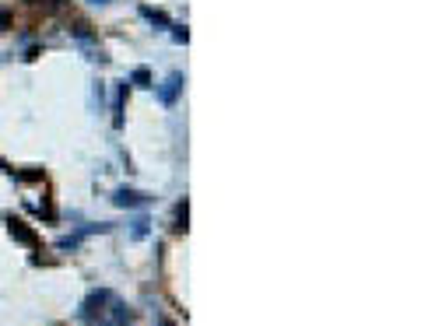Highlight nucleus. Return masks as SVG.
I'll use <instances>...</instances> for the list:
<instances>
[{
  "instance_id": "0eeeda50",
  "label": "nucleus",
  "mask_w": 421,
  "mask_h": 326,
  "mask_svg": "<svg viewBox=\"0 0 421 326\" xmlns=\"http://www.w3.org/2000/svg\"><path fill=\"white\" fill-rule=\"evenodd\" d=\"M148 225H151L148 218H137V221H134V232H130V235H134V239H144V235H148Z\"/></svg>"
},
{
  "instance_id": "423d86ee",
  "label": "nucleus",
  "mask_w": 421,
  "mask_h": 326,
  "mask_svg": "<svg viewBox=\"0 0 421 326\" xmlns=\"http://www.w3.org/2000/svg\"><path fill=\"white\" fill-rule=\"evenodd\" d=\"M130 85H137V88H151V71H148V67H137V71L130 74Z\"/></svg>"
},
{
  "instance_id": "1a4fd4ad",
  "label": "nucleus",
  "mask_w": 421,
  "mask_h": 326,
  "mask_svg": "<svg viewBox=\"0 0 421 326\" xmlns=\"http://www.w3.org/2000/svg\"><path fill=\"white\" fill-rule=\"evenodd\" d=\"M8 22H11V15H8V11H4V8H0V29H4V25H8Z\"/></svg>"
},
{
  "instance_id": "f03ea898",
  "label": "nucleus",
  "mask_w": 421,
  "mask_h": 326,
  "mask_svg": "<svg viewBox=\"0 0 421 326\" xmlns=\"http://www.w3.org/2000/svg\"><path fill=\"white\" fill-rule=\"evenodd\" d=\"M183 85H186V78L176 71V74H169L162 85H158V102L162 106H176V99L183 95Z\"/></svg>"
},
{
  "instance_id": "9b49d317",
  "label": "nucleus",
  "mask_w": 421,
  "mask_h": 326,
  "mask_svg": "<svg viewBox=\"0 0 421 326\" xmlns=\"http://www.w3.org/2000/svg\"><path fill=\"white\" fill-rule=\"evenodd\" d=\"M162 326H172V323H162Z\"/></svg>"
},
{
  "instance_id": "39448f33",
  "label": "nucleus",
  "mask_w": 421,
  "mask_h": 326,
  "mask_svg": "<svg viewBox=\"0 0 421 326\" xmlns=\"http://www.w3.org/2000/svg\"><path fill=\"white\" fill-rule=\"evenodd\" d=\"M141 15H144L151 25H158V29H172V22H169L162 11H155V8H141Z\"/></svg>"
},
{
  "instance_id": "7ed1b4c3",
  "label": "nucleus",
  "mask_w": 421,
  "mask_h": 326,
  "mask_svg": "<svg viewBox=\"0 0 421 326\" xmlns=\"http://www.w3.org/2000/svg\"><path fill=\"white\" fill-rule=\"evenodd\" d=\"M155 197L151 193H141V190H116V197H113V204L116 207H148Z\"/></svg>"
},
{
  "instance_id": "f257e3e1",
  "label": "nucleus",
  "mask_w": 421,
  "mask_h": 326,
  "mask_svg": "<svg viewBox=\"0 0 421 326\" xmlns=\"http://www.w3.org/2000/svg\"><path fill=\"white\" fill-rule=\"evenodd\" d=\"M78 316H81L85 326H130V309H127V302H123L116 291H109V288L92 291V295L81 302Z\"/></svg>"
},
{
  "instance_id": "9d476101",
  "label": "nucleus",
  "mask_w": 421,
  "mask_h": 326,
  "mask_svg": "<svg viewBox=\"0 0 421 326\" xmlns=\"http://www.w3.org/2000/svg\"><path fill=\"white\" fill-rule=\"evenodd\" d=\"M88 4H109V0H88Z\"/></svg>"
},
{
  "instance_id": "20e7f679",
  "label": "nucleus",
  "mask_w": 421,
  "mask_h": 326,
  "mask_svg": "<svg viewBox=\"0 0 421 326\" xmlns=\"http://www.w3.org/2000/svg\"><path fill=\"white\" fill-rule=\"evenodd\" d=\"M8 228H11V235H15L18 242H25L29 249H39V235H36L25 221H8Z\"/></svg>"
},
{
  "instance_id": "6e6552de",
  "label": "nucleus",
  "mask_w": 421,
  "mask_h": 326,
  "mask_svg": "<svg viewBox=\"0 0 421 326\" xmlns=\"http://www.w3.org/2000/svg\"><path fill=\"white\" fill-rule=\"evenodd\" d=\"M29 4H39V8H50V11H57V8H64L67 0H29Z\"/></svg>"
}]
</instances>
